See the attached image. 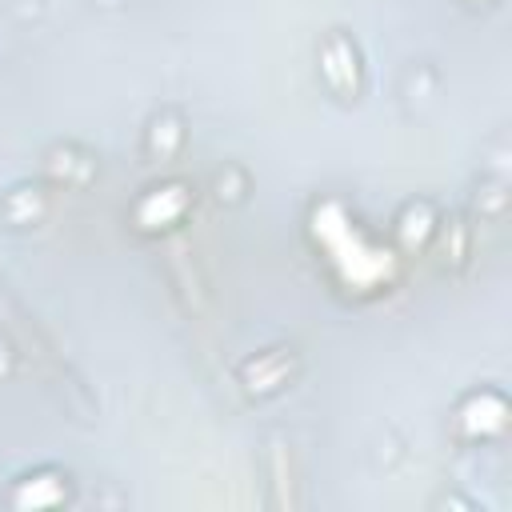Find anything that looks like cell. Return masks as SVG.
<instances>
[{"mask_svg":"<svg viewBox=\"0 0 512 512\" xmlns=\"http://www.w3.org/2000/svg\"><path fill=\"white\" fill-rule=\"evenodd\" d=\"M188 204H192V188L180 184V180H168V184H152L136 200L132 216H136V228L140 232H164V228L180 224V216L188 212Z\"/></svg>","mask_w":512,"mask_h":512,"instance_id":"obj_1","label":"cell"},{"mask_svg":"<svg viewBox=\"0 0 512 512\" xmlns=\"http://www.w3.org/2000/svg\"><path fill=\"white\" fill-rule=\"evenodd\" d=\"M60 476H64V472H56V468L28 472V476L16 480V488H12L4 500H8L12 508H56V504H64L68 492H72V488H52V492H48V484L60 480Z\"/></svg>","mask_w":512,"mask_h":512,"instance_id":"obj_2","label":"cell"},{"mask_svg":"<svg viewBox=\"0 0 512 512\" xmlns=\"http://www.w3.org/2000/svg\"><path fill=\"white\" fill-rule=\"evenodd\" d=\"M180 148H184V120H180V112L168 108V112L152 116V124L144 132V156L148 160H172Z\"/></svg>","mask_w":512,"mask_h":512,"instance_id":"obj_3","label":"cell"}]
</instances>
